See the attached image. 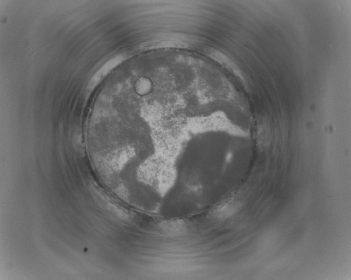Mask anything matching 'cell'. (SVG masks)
Here are the masks:
<instances>
[{
	"label": "cell",
	"mask_w": 351,
	"mask_h": 280,
	"mask_svg": "<svg viewBox=\"0 0 351 280\" xmlns=\"http://www.w3.org/2000/svg\"><path fill=\"white\" fill-rule=\"evenodd\" d=\"M238 209V206L236 205L226 203L214 210L213 215L218 220H224L234 215L237 212Z\"/></svg>",
	"instance_id": "obj_1"
}]
</instances>
